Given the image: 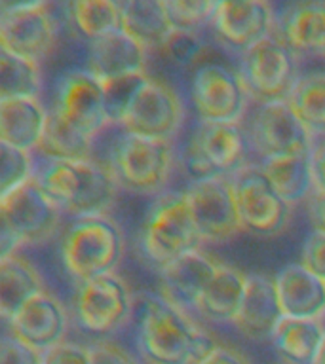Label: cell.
Here are the masks:
<instances>
[{"label":"cell","instance_id":"obj_1","mask_svg":"<svg viewBox=\"0 0 325 364\" xmlns=\"http://www.w3.org/2000/svg\"><path fill=\"white\" fill-rule=\"evenodd\" d=\"M34 182L73 218L105 215L116 199L118 182L93 159H46L34 165Z\"/></svg>","mask_w":325,"mask_h":364},{"label":"cell","instance_id":"obj_2","mask_svg":"<svg viewBox=\"0 0 325 364\" xmlns=\"http://www.w3.org/2000/svg\"><path fill=\"white\" fill-rule=\"evenodd\" d=\"M137 343L153 364H198L217 347L207 332L165 296H148L145 301Z\"/></svg>","mask_w":325,"mask_h":364},{"label":"cell","instance_id":"obj_3","mask_svg":"<svg viewBox=\"0 0 325 364\" xmlns=\"http://www.w3.org/2000/svg\"><path fill=\"white\" fill-rule=\"evenodd\" d=\"M202 241L187 193L167 192L154 199L139 233V247L150 266L162 272L177 258L198 250Z\"/></svg>","mask_w":325,"mask_h":364},{"label":"cell","instance_id":"obj_4","mask_svg":"<svg viewBox=\"0 0 325 364\" xmlns=\"http://www.w3.org/2000/svg\"><path fill=\"white\" fill-rule=\"evenodd\" d=\"M124 252V235L107 215L74 218L61 237L63 264L80 284L113 275Z\"/></svg>","mask_w":325,"mask_h":364},{"label":"cell","instance_id":"obj_5","mask_svg":"<svg viewBox=\"0 0 325 364\" xmlns=\"http://www.w3.org/2000/svg\"><path fill=\"white\" fill-rule=\"evenodd\" d=\"M0 256L10 258L19 245H38L53 237L61 220V210L31 178L0 198Z\"/></svg>","mask_w":325,"mask_h":364},{"label":"cell","instance_id":"obj_6","mask_svg":"<svg viewBox=\"0 0 325 364\" xmlns=\"http://www.w3.org/2000/svg\"><path fill=\"white\" fill-rule=\"evenodd\" d=\"M108 165L118 186L141 196H158L170 178L171 144L124 131L110 148Z\"/></svg>","mask_w":325,"mask_h":364},{"label":"cell","instance_id":"obj_7","mask_svg":"<svg viewBox=\"0 0 325 364\" xmlns=\"http://www.w3.org/2000/svg\"><path fill=\"white\" fill-rule=\"evenodd\" d=\"M239 76L257 101H285L299 80L295 51L279 36H267L239 59Z\"/></svg>","mask_w":325,"mask_h":364},{"label":"cell","instance_id":"obj_8","mask_svg":"<svg viewBox=\"0 0 325 364\" xmlns=\"http://www.w3.org/2000/svg\"><path fill=\"white\" fill-rule=\"evenodd\" d=\"M51 110L90 141L113 124L105 87L88 68H73L63 74L57 82Z\"/></svg>","mask_w":325,"mask_h":364},{"label":"cell","instance_id":"obj_9","mask_svg":"<svg viewBox=\"0 0 325 364\" xmlns=\"http://www.w3.org/2000/svg\"><path fill=\"white\" fill-rule=\"evenodd\" d=\"M247 141L239 124L200 122L187 150L188 169L200 178L234 176L245 167Z\"/></svg>","mask_w":325,"mask_h":364},{"label":"cell","instance_id":"obj_10","mask_svg":"<svg viewBox=\"0 0 325 364\" xmlns=\"http://www.w3.org/2000/svg\"><path fill=\"white\" fill-rule=\"evenodd\" d=\"M242 228L257 235H276L287 226L291 205L259 165H245L232 176Z\"/></svg>","mask_w":325,"mask_h":364},{"label":"cell","instance_id":"obj_11","mask_svg":"<svg viewBox=\"0 0 325 364\" xmlns=\"http://www.w3.org/2000/svg\"><path fill=\"white\" fill-rule=\"evenodd\" d=\"M190 101L202 122L238 124L244 116L247 90L239 74L217 63H205L192 76Z\"/></svg>","mask_w":325,"mask_h":364},{"label":"cell","instance_id":"obj_12","mask_svg":"<svg viewBox=\"0 0 325 364\" xmlns=\"http://www.w3.org/2000/svg\"><path fill=\"white\" fill-rule=\"evenodd\" d=\"M57 38V25L46 2H19L2 8L0 50L40 63Z\"/></svg>","mask_w":325,"mask_h":364},{"label":"cell","instance_id":"obj_13","mask_svg":"<svg viewBox=\"0 0 325 364\" xmlns=\"http://www.w3.org/2000/svg\"><path fill=\"white\" fill-rule=\"evenodd\" d=\"M182 122V107L175 91L147 78L131 97L120 127L131 135L170 141Z\"/></svg>","mask_w":325,"mask_h":364},{"label":"cell","instance_id":"obj_14","mask_svg":"<svg viewBox=\"0 0 325 364\" xmlns=\"http://www.w3.org/2000/svg\"><path fill=\"white\" fill-rule=\"evenodd\" d=\"M249 139L264 159L312 152V135L285 101L262 102L251 122Z\"/></svg>","mask_w":325,"mask_h":364},{"label":"cell","instance_id":"obj_15","mask_svg":"<svg viewBox=\"0 0 325 364\" xmlns=\"http://www.w3.org/2000/svg\"><path fill=\"white\" fill-rule=\"evenodd\" d=\"M185 193L204 241L222 243L244 230L239 222L232 181L222 176L200 178L194 181Z\"/></svg>","mask_w":325,"mask_h":364},{"label":"cell","instance_id":"obj_16","mask_svg":"<svg viewBox=\"0 0 325 364\" xmlns=\"http://www.w3.org/2000/svg\"><path fill=\"white\" fill-rule=\"evenodd\" d=\"M74 311L84 330L91 334H110L130 318V289L114 273L82 283L74 298Z\"/></svg>","mask_w":325,"mask_h":364},{"label":"cell","instance_id":"obj_17","mask_svg":"<svg viewBox=\"0 0 325 364\" xmlns=\"http://www.w3.org/2000/svg\"><path fill=\"white\" fill-rule=\"evenodd\" d=\"M274 25L272 6L262 0H225L217 2L211 27L222 44L245 51L270 36Z\"/></svg>","mask_w":325,"mask_h":364},{"label":"cell","instance_id":"obj_18","mask_svg":"<svg viewBox=\"0 0 325 364\" xmlns=\"http://www.w3.org/2000/svg\"><path fill=\"white\" fill-rule=\"evenodd\" d=\"M6 323L10 324L14 338L46 353L63 343V336L67 332V313L53 296L42 292L23 304Z\"/></svg>","mask_w":325,"mask_h":364},{"label":"cell","instance_id":"obj_19","mask_svg":"<svg viewBox=\"0 0 325 364\" xmlns=\"http://www.w3.org/2000/svg\"><path fill=\"white\" fill-rule=\"evenodd\" d=\"M147 50L124 31L90 42L88 70L101 84L145 73Z\"/></svg>","mask_w":325,"mask_h":364},{"label":"cell","instance_id":"obj_20","mask_svg":"<svg viewBox=\"0 0 325 364\" xmlns=\"http://www.w3.org/2000/svg\"><path fill=\"white\" fill-rule=\"evenodd\" d=\"M284 317L276 283L262 275L247 277L244 301L234 326L249 340H267L272 338L274 330Z\"/></svg>","mask_w":325,"mask_h":364},{"label":"cell","instance_id":"obj_21","mask_svg":"<svg viewBox=\"0 0 325 364\" xmlns=\"http://www.w3.org/2000/svg\"><path fill=\"white\" fill-rule=\"evenodd\" d=\"M274 283L285 317L318 318L324 313L325 281L302 264L282 267Z\"/></svg>","mask_w":325,"mask_h":364},{"label":"cell","instance_id":"obj_22","mask_svg":"<svg viewBox=\"0 0 325 364\" xmlns=\"http://www.w3.org/2000/svg\"><path fill=\"white\" fill-rule=\"evenodd\" d=\"M219 264L194 250L177 258L160 272L165 298L179 307H194L215 275Z\"/></svg>","mask_w":325,"mask_h":364},{"label":"cell","instance_id":"obj_23","mask_svg":"<svg viewBox=\"0 0 325 364\" xmlns=\"http://www.w3.org/2000/svg\"><path fill=\"white\" fill-rule=\"evenodd\" d=\"M48 114L38 101L33 99H4L0 101V141L11 148L33 152L44 136Z\"/></svg>","mask_w":325,"mask_h":364},{"label":"cell","instance_id":"obj_24","mask_svg":"<svg viewBox=\"0 0 325 364\" xmlns=\"http://www.w3.org/2000/svg\"><path fill=\"white\" fill-rule=\"evenodd\" d=\"M279 38L295 53L325 59V0L285 8L279 17Z\"/></svg>","mask_w":325,"mask_h":364},{"label":"cell","instance_id":"obj_25","mask_svg":"<svg viewBox=\"0 0 325 364\" xmlns=\"http://www.w3.org/2000/svg\"><path fill=\"white\" fill-rule=\"evenodd\" d=\"M247 277L230 266L217 267L215 275L200 296L196 311L213 323H232L238 318L244 301Z\"/></svg>","mask_w":325,"mask_h":364},{"label":"cell","instance_id":"obj_26","mask_svg":"<svg viewBox=\"0 0 325 364\" xmlns=\"http://www.w3.org/2000/svg\"><path fill=\"white\" fill-rule=\"evenodd\" d=\"M122 6V31L145 50L164 48L175 28L171 27L164 0H130Z\"/></svg>","mask_w":325,"mask_h":364},{"label":"cell","instance_id":"obj_27","mask_svg":"<svg viewBox=\"0 0 325 364\" xmlns=\"http://www.w3.org/2000/svg\"><path fill=\"white\" fill-rule=\"evenodd\" d=\"M270 340L289 364H314L324 346L325 332L318 318L284 317Z\"/></svg>","mask_w":325,"mask_h":364},{"label":"cell","instance_id":"obj_28","mask_svg":"<svg viewBox=\"0 0 325 364\" xmlns=\"http://www.w3.org/2000/svg\"><path fill=\"white\" fill-rule=\"evenodd\" d=\"M42 292H46L44 283L29 262L16 255L0 260V313L6 321Z\"/></svg>","mask_w":325,"mask_h":364},{"label":"cell","instance_id":"obj_29","mask_svg":"<svg viewBox=\"0 0 325 364\" xmlns=\"http://www.w3.org/2000/svg\"><path fill=\"white\" fill-rule=\"evenodd\" d=\"M261 167L279 196L289 205L299 203L314 192L310 154L264 159Z\"/></svg>","mask_w":325,"mask_h":364},{"label":"cell","instance_id":"obj_30","mask_svg":"<svg viewBox=\"0 0 325 364\" xmlns=\"http://www.w3.org/2000/svg\"><path fill=\"white\" fill-rule=\"evenodd\" d=\"M287 102L312 139L325 136V73L316 70L299 76Z\"/></svg>","mask_w":325,"mask_h":364},{"label":"cell","instance_id":"obj_31","mask_svg":"<svg viewBox=\"0 0 325 364\" xmlns=\"http://www.w3.org/2000/svg\"><path fill=\"white\" fill-rule=\"evenodd\" d=\"M42 87L40 67L36 61L0 50V101L33 99Z\"/></svg>","mask_w":325,"mask_h":364},{"label":"cell","instance_id":"obj_32","mask_svg":"<svg viewBox=\"0 0 325 364\" xmlns=\"http://www.w3.org/2000/svg\"><path fill=\"white\" fill-rule=\"evenodd\" d=\"M74 25L93 42L122 31V6L110 0H82L68 4Z\"/></svg>","mask_w":325,"mask_h":364},{"label":"cell","instance_id":"obj_33","mask_svg":"<svg viewBox=\"0 0 325 364\" xmlns=\"http://www.w3.org/2000/svg\"><path fill=\"white\" fill-rule=\"evenodd\" d=\"M36 150L46 159H90L91 141L68 127L53 110H50L44 136Z\"/></svg>","mask_w":325,"mask_h":364},{"label":"cell","instance_id":"obj_34","mask_svg":"<svg viewBox=\"0 0 325 364\" xmlns=\"http://www.w3.org/2000/svg\"><path fill=\"white\" fill-rule=\"evenodd\" d=\"M164 6L171 27L187 33H198L207 23L211 25L217 10V2L211 0H164Z\"/></svg>","mask_w":325,"mask_h":364},{"label":"cell","instance_id":"obj_35","mask_svg":"<svg viewBox=\"0 0 325 364\" xmlns=\"http://www.w3.org/2000/svg\"><path fill=\"white\" fill-rule=\"evenodd\" d=\"M2 150V173H0V198L23 186L34 175V164L31 152H23L8 144H0Z\"/></svg>","mask_w":325,"mask_h":364},{"label":"cell","instance_id":"obj_36","mask_svg":"<svg viewBox=\"0 0 325 364\" xmlns=\"http://www.w3.org/2000/svg\"><path fill=\"white\" fill-rule=\"evenodd\" d=\"M147 78V73H139L103 84V87H105V95H107L108 114H110V118H113V124H120V119H122V116H124L125 112V108L130 105L131 97L135 95V91L141 87V84Z\"/></svg>","mask_w":325,"mask_h":364},{"label":"cell","instance_id":"obj_37","mask_svg":"<svg viewBox=\"0 0 325 364\" xmlns=\"http://www.w3.org/2000/svg\"><path fill=\"white\" fill-rule=\"evenodd\" d=\"M165 55L179 67H187L202 53L204 42L198 33H187V31H173L170 40L162 48Z\"/></svg>","mask_w":325,"mask_h":364},{"label":"cell","instance_id":"obj_38","mask_svg":"<svg viewBox=\"0 0 325 364\" xmlns=\"http://www.w3.org/2000/svg\"><path fill=\"white\" fill-rule=\"evenodd\" d=\"M0 364H44V353L23 343L11 334L2 336Z\"/></svg>","mask_w":325,"mask_h":364},{"label":"cell","instance_id":"obj_39","mask_svg":"<svg viewBox=\"0 0 325 364\" xmlns=\"http://www.w3.org/2000/svg\"><path fill=\"white\" fill-rule=\"evenodd\" d=\"M302 266L325 281V233L312 232L302 247Z\"/></svg>","mask_w":325,"mask_h":364},{"label":"cell","instance_id":"obj_40","mask_svg":"<svg viewBox=\"0 0 325 364\" xmlns=\"http://www.w3.org/2000/svg\"><path fill=\"white\" fill-rule=\"evenodd\" d=\"M44 364H91L90 349L78 343L63 341L44 353Z\"/></svg>","mask_w":325,"mask_h":364},{"label":"cell","instance_id":"obj_41","mask_svg":"<svg viewBox=\"0 0 325 364\" xmlns=\"http://www.w3.org/2000/svg\"><path fill=\"white\" fill-rule=\"evenodd\" d=\"M90 355L91 364H133V360L122 349L108 343L90 347Z\"/></svg>","mask_w":325,"mask_h":364},{"label":"cell","instance_id":"obj_42","mask_svg":"<svg viewBox=\"0 0 325 364\" xmlns=\"http://www.w3.org/2000/svg\"><path fill=\"white\" fill-rule=\"evenodd\" d=\"M310 164H312L314 192L325 193V139L312 146Z\"/></svg>","mask_w":325,"mask_h":364},{"label":"cell","instance_id":"obj_43","mask_svg":"<svg viewBox=\"0 0 325 364\" xmlns=\"http://www.w3.org/2000/svg\"><path fill=\"white\" fill-rule=\"evenodd\" d=\"M308 213H310V220H312L314 232L325 233V193H310Z\"/></svg>","mask_w":325,"mask_h":364},{"label":"cell","instance_id":"obj_44","mask_svg":"<svg viewBox=\"0 0 325 364\" xmlns=\"http://www.w3.org/2000/svg\"><path fill=\"white\" fill-rule=\"evenodd\" d=\"M198 364H249V363H247L242 355L232 351V349L217 346L215 349H213V351H211L210 355H207V357Z\"/></svg>","mask_w":325,"mask_h":364},{"label":"cell","instance_id":"obj_45","mask_svg":"<svg viewBox=\"0 0 325 364\" xmlns=\"http://www.w3.org/2000/svg\"><path fill=\"white\" fill-rule=\"evenodd\" d=\"M314 364H325V341H324V346H321V349H319L318 357H316Z\"/></svg>","mask_w":325,"mask_h":364},{"label":"cell","instance_id":"obj_46","mask_svg":"<svg viewBox=\"0 0 325 364\" xmlns=\"http://www.w3.org/2000/svg\"><path fill=\"white\" fill-rule=\"evenodd\" d=\"M318 323H319V326H321V328H324V332H325V309H324V313H321V315H319V317H318Z\"/></svg>","mask_w":325,"mask_h":364}]
</instances>
